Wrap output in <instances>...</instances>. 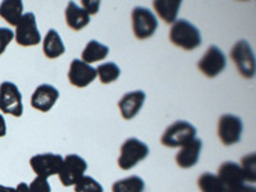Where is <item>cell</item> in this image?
<instances>
[{
	"label": "cell",
	"instance_id": "52a82bcc",
	"mask_svg": "<svg viewBox=\"0 0 256 192\" xmlns=\"http://www.w3.org/2000/svg\"><path fill=\"white\" fill-rule=\"evenodd\" d=\"M16 41L20 46H35L40 44L41 34L38 28L35 14L32 12L22 16L16 26Z\"/></svg>",
	"mask_w": 256,
	"mask_h": 192
},
{
	"label": "cell",
	"instance_id": "1f68e13d",
	"mask_svg": "<svg viewBox=\"0 0 256 192\" xmlns=\"http://www.w3.org/2000/svg\"><path fill=\"white\" fill-rule=\"evenodd\" d=\"M16 192H30L28 184H26L24 182H20V184L16 187Z\"/></svg>",
	"mask_w": 256,
	"mask_h": 192
},
{
	"label": "cell",
	"instance_id": "7402d4cb",
	"mask_svg": "<svg viewBox=\"0 0 256 192\" xmlns=\"http://www.w3.org/2000/svg\"><path fill=\"white\" fill-rule=\"evenodd\" d=\"M113 192H144L145 182L138 176H130L127 178L116 180L112 187Z\"/></svg>",
	"mask_w": 256,
	"mask_h": 192
},
{
	"label": "cell",
	"instance_id": "9c48e42d",
	"mask_svg": "<svg viewBox=\"0 0 256 192\" xmlns=\"http://www.w3.org/2000/svg\"><path fill=\"white\" fill-rule=\"evenodd\" d=\"M242 131H244V124L240 116L234 114H224L219 118L218 136L223 145L232 146L240 142Z\"/></svg>",
	"mask_w": 256,
	"mask_h": 192
},
{
	"label": "cell",
	"instance_id": "5bb4252c",
	"mask_svg": "<svg viewBox=\"0 0 256 192\" xmlns=\"http://www.w3.org/2000/svg\"><path fill=\"white\" fill-rule=\"evenodd\" d=\"M59 99V91L54 86L48 84H40L31 98L32 108L40 112H49L54 106L56 100Z\"/></svg>",
	"mask_w": 256,
	"mask_h": 192
},
{
	"label": "cell",
	"instance_id": "603a6c76",
	"mask_svg": "<svg viewBox=\"0 0 256 192\" xmlns=\"http://www.w3.org/2000/svg\"><path fill=\"white\" fill-rule=\"evenodd\" d=\"M198 184L201 192H226L218 176L212 173L201 174L198 180Z\"/></svg>",
	"mask_w": 256,
	"mask_h": 192
},
{
	"label": "cell",
	"instance_id": "4316f807",
	"mask_svg": "<svg viewBox=\"0 0 256 192\" xmlns=\"http://www.w3.org/2000/svg\"><path fill=\"white\" fill-rule=\"evenodd\" d=\"M30 192H52V187L46 178L36 177L28 186Z\"/></svg>",
	"mask_w": 256,
	"mask_h": 192
},
{
	"label": "cell",
	"instance_id": "4fadbf2b",
	"mask_svg": "<svg viewBox=\"0 0 256 192\" xmlns=\"http://www.w3.org/2000/svg\"><path fill=\"white\" fill-rule=\"evenodd\" d=\"M98 73L90 64H86L81 59H73L70 63V72H68V80L70 84L76 88H86L95 81Z\"/></svg>",
	"mask_w": 256,
	"mask_h": 192
},
{
	"label": "cell",
	"instance_id": "7a4b0ae2",
	"mask_svg": "<svg viewBox=\"0 0 256 192\" xmlns=\"http://www.w3.org/2000/svg\"><path fill=\"white\" fill-rule=\"evenodd\" d=\"M196 128L187 120H177L169 126L162 136V145L166 148H182L196 138Z\"/></svg>",
	"mask_w": 256,
	"mask_h": 192
},
{
	"label": "cell",
	"instance_id": "3957f363",
	"mask_svg": "<svg viewBox=\"0 0 256 192\" xmlns=\"http://www.w3.org/2000/svg\"><path fill=\"white\" fill-rule=\"evenodd\" d=\"M148 146L138 138H128L120 146V155L118 158V166L123 170H130L134 166L145 160L148 158Z\"/></svg>",
	"mask_w": 256,
	"mask_h": 192
},
{
	"label": "cell",
	"instance_id": "f546056e",
	"mask_svg": "<svg viewBox=\"0 0 256 192\" xmlns=\"http://www.w3.org/2000/svg\"><path fill=\"white\" fill-rule=\"evenodd\" d=\"M6 134V118L0 114V137H4Z\"/></svg>",
	"mask_w": 256,
	"mask_h": 192
},
{
	"label": "cell",
	"instance_id": "8992f818",
	"mask_svg": "<svg viewBox=\"0 0 256 192\" xmlns=\"http://www.w3.org/2000/svg\"><path fill=\"white\" fill-rule=\"evenodd\" d=\"M88 170V163L84 158L77 154H70L63 159L59 170V180L66 187L74 186Z\"/></svg>",
	"mask_w": 256,
	"mask_h": 192
},
{
	"label": "cell",
	"instance_id": "f1b7e54d",
	"mask_svg": "<svg viewBox=\"0 0 256 192\" xmlns=\"http://www.w3.org/2000/svg\"><path fill=\"white\" fill-rule=\"evenodd\" d=\"M82 9H84L86 12H88V16L91 14H96V13L99 12V8H100V2H88V0H82Z\"/></svg>",
	"mask_w": 256,
	"mask_h": 192
},
{
	"label": "cell",
	"instance_id": "4dcf8cb0",
	"mask_svg": "<svg viewBox=\"0 0 256 192\" xmlns=\"http://www.w3.org/2000/svg\"><path fill=\"white\" fill-rule=\"evenodd\" d=\"M234 192H256L255 187L254 186H248V184H244V186L241 187V188H238L237 191Z\"/></svg>",
	"mask_w": 256,
	"mask_h": 192
},
{
	"label": "cell",
	"instance_id": "484cf974",
	"mask_svg": "<svg viewBox=\"0 0 256 192\" xmlns=\"http://www.w3.org/2000/svg\"><path fill=\"white\" fill-rule=\"evenodd\" d=\"M74 192H104L102 184L90 176H84L74 184Z\"/></svg>",
	"mask_w": 256,
	"mask_h": 192
},
{
	"label": "cell",
	"instance_id": "2e32d148",
	"mask_svg": "<svg viewBox=\"0 0 256 192\" xmlns=\"http://www.w3.org/2000/svg\"><path fill=\"white\" fill-rule=\"evenodd\" d=\"M201 150H202V141L195 138L191 142L186 144L180 148V152L176 155V163L180 168L188 169L195 166L200 159Z\"/></svg>",
	"mask_w": 256,
	"mask_h": 192
},
{
	"label": "cell",
	"instance_id": "8fae6325",
	"mask_svg": "<svg viewBox=\"0 0 256 192\" xmlns=\"http://www.w3.org/2000/svg\"><path fill=\"white\" fill-rule=\"evenodd\" d=\"M227 66V59L224 52L216 45L209 46L205 56L200 59L198 67L205 76L209 78H214L218 74H220Z\"/></svg>",
	"mask_w": 256,
	"mask_h": 192
},
{
	"label": "cell",
	"instance_id": "6da1fadb",
	"mask_svg": "<svg viewBox=\"0 0 256 192\" xmlns=\"http://www.w3.org/2000/svg\"><path fill=\"white\" fill-rule=\"evenodd\" d=\"M170 42L180 49L191 52L201 45L200 30L187 20H177L169 31Z\"/></svg>",
	"mask_w": 256,
	"mask_h": 192
},
{
	"label": "cell",
	"instance_id": "cb8c5ba5",
	"mask_svg": "<svg viewBox=\"0 0 256 192\" xmlns=\"http://www.w3.org/2000/svg\"><path fill=\"white\" fill-rule=\"evenodd\" d=\"M96 73H98L102 84H108L120 78V68L113 62H108V63L100 64L98 70H96Z\"/></svg>",
	"mask_w": 256,
	"mask_h": 192
},
{
	"label": "cell",
	"instance_id": "ba28073f",
	"mask_svg": "<svg viewBox=\"0 0 256 192\" xmlns=\"http://www.w3.org/2000/svg\"><path fill=\"white\" fill-rule=\"evenodd\" d=\"M0 110L14 116L24 114L22 94L13 82L6 81L0 84Z\"/></svg>",
	"mask_w": 256,
	"mask_h": 192
},
{
	"label": "cell",
	"instance_id": "e0dca14e",
	"mask_svg": "<svg viewBox=\"0 0 256 192\" xmlns=\"http://www.w3.org/2000/svg\"><path fill=\"white\" fill-rule=\"evenodd\" d=\"M66 22L74 31H81L90 24V16L74 2H70L66 8Z\"/></svg>",
	"mask_w": 256,
	"mask_h": 192
},
{
	"label": "cell",
	"instance_id": "277c9868",
	"mask_svg": "<svg viewBox=\"0 0 256 192\" xmlns=\"http://www.w3.org/2000/svg\"><path fill=\"white\" fill-rule=\"evenodd\" d=\"M230 58L241 76L248 80L255 77V56L248 41L241 40L236 42L230 50Z\"/></svg>",
	"mask_w": 256,
	"mask_h": 192
},
{
	"label": "cell",
	"instance_id": "30bf717a",
	"mask_svg": "<svg viewBox=\"0 0 256 192\" xmlns=\"http://www.w3.org/2000/svg\"><path fill=\"white\" fill-rule=\"evenodd\" d=\"M63 164V158L59 154H38L30 159V166L32 170L38 174V177L49 178L54 174H58Z\"/></svg>",
	"mask_w": 256,
	"mask_h": 192
},
{
	"label": "cell",
	"instance_id": "d4e9b609",
	"mask_svg": "<svg viewBox=\"0 0 256 192\" xmlns=\"http://www.w3.org/2000/svg\"><path fill=\"white\" fill-rule=\"evenodd\" d=\"M256 156L255 154H248L241 160L242 173H244V178L246 182H252L255 184L256 180Z\"/></svg>",
	"mask_w": 256,
	"mask_h": 192
},
{
	"label": "cell",
	"instance_id": "7c38bea8",
	"mask_svg": "<svg viewBox=\"0 0 256 192\" xmlns=\"http://www.w3.org/2000/svg\"><path fill=\"white\" fill-rule=\"evenodd\" d=\"M218 178L224 186L226 192H234L246 184L240 164L234 162H224L218 169Z\"/></svg>",
	"mask_w": 256,
	"mask_h": 192
},
{
	"label": "cell",
	"instance_id": "ac0fdd59",
	"mask_svg": "<svg viewBox=\"0 0 256 192\" xmlns=\"http://www.w3.org/2000/svg\"><path fill=\"white\" fill-rule=\"evenodd\" d=\"M42 50H44L45 56L49 59H56L63 56L66 52V46H64L63 40L56 30L50 28L48 31L44 42H42Z\"/></svg>",
	"mask_w": 256,
	"mask_h": 192
},
{
	"label": "cell",
	"instance_id": "9a60e30c",
	"mask_svg": "<svg viewBox=\"0 0 256 192\" xmlns=\"http://www.w3.org/2000/svg\"><path fill=\"white\" fill-rule=\"evenodd\" d=\"M146 99V94L144 91H132L127 92L118 102L120 110L122 116L126 120H130L138 114V112L142 109L144 102Z\"/></svg>",
	"mask_w": 256,
	"mask_h": 192
},
{
	"label": "cell",
	"instance_id": "ffe728a7",
	"mask_svg": "<svg viewBox=\"0 0 256 192\" xmlns=\"http://www.w3.org/2000/svg\"><path fill=\"white\" fill-rule=\"evenodd\" d=\"M155 12L166 24H174L177 20L178 10L180 8V0H156L152 4Z\"/></svg>",
	"mask_w": 256,
	"mask_h": 192
},
{
	"label": "cell",
	"instance_id": "d6a6232c",
	"mask_svg": "<svg viewBox=\"0 0 256 192\" xmlns=\"http://www.w3.org/2000/svg\"><path fill=\"white\" fill-rule=\"evenodd\" d=\"M0 192H16V188L14 187L3 186V184H0Z\"/></svg>",
	"mask_w": 256,
	"mask_h": 192
},
{
	"label": "cell",
	"instance_id": "83f0119b",
	"mask_svg": "<svg viewBox=\"0 0 256 192\" xmlns=\"http://www.w3.org/2000/svg\"><path fill=\"white\" fill-rule=\"evenodd\" d=\"M13 38H14V32L12 30L0 27V56L6 52V49L12 42Z\"/></svg>",
	"mask_w": 256,
	"mask_h": 192
},
{
	"label": "cell",
	"instance_id": "5b68a950",
	"mask_svg": "<svg viewBox=\"0 0 256 192\" xmlns=\"http://www.w3.org/2000/svg\"><path fill=\"white\" fill-rule=\"evenodd\" d=\"M158 20L145 6H134L132 10V28L136 38L145 40L152 38L158 30Z\"/></svg>",
	"mask_w": 256,
	"mask_h": 192
},
{
	"label": "cell",
	"instance_id": "44dd1931",
	"mask_svg": "<svg viewBox=\"0 0 256 192\" xmlns=\"http://www.w3.org/2000/svg\"><path fill=\"white\" fill-rule=\"evenodd\" d=\"M109 54V48L106 45H102V42L96 40L88 41L86 48L82 52V62L86 64L95 63V62L104 60Z\"/></svg>",
	"mask_w": 256,
	"mask_h": 192
},
{
	"label": "cell",
	"instance_id": "d6986e66",
	"mask_svg": "<svg viewBox=\"0 0 256 192\" xmlns=\"http://www.w3.org/2000/svg\"><path fill=\"white\" fill-rule=\"evenodd\" d=\"M24 16V3L20 0H6L0 4V17L10 26H17Z\"/></svg>",
	"mask_w": 256,
	"mask_h": 192
}]
</instances>
